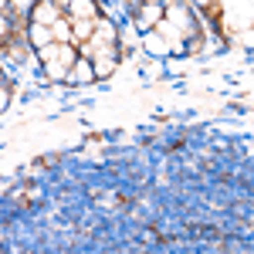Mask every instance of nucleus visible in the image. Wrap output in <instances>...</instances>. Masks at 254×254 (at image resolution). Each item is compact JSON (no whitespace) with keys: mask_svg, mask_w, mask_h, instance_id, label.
I'll return each instance as SVG.
<instances>
[{"mask_svg":"<svg viewBox=\"0 0 254 254\" xmlns=\"http://www.w3.org/2000/svg\"><path fill=\"white\" fill-rule=\"evenodd\" d=\"M68 85H92L95 78V64H92V58H85V55H78V61L71 64V71H68Z\"/></svg>","mask_w":254,"mask_h":254,"instance_id":"nucleus-1","label":"nucleus"},{"mask_svg":"<svg viewBox=\"0 0 254 254\" xmlns=\"http://www.w3.org/2000/svg\"><path fill=\"white\" fill-rule=\"evenodd\" d=\"M61 17V10H58V3L55 0H38L34 7H31V24H55V20Z\"/></svg>","mask_w":254,"mask_h":254,"instance_id":"nucleus-2","label":"nucleus"},{"mask_svg":"<svg viewBox=\"0 0 254 254\" xmlns=\"http://www.w3.org/2000/svg\"><path fill=\"white\" fill-rule=\"evenodd\" d=\"M136 24L142 31L159 27L163 24V3H142V7H136Z\"/></svg>","mask_w":254,"mask_h":254,"instance_id":"nucleus-3","label":"nucleus"},{"mask_svg":"<svg viewBox=\"0 0 254 254\" xmlns=\"http://www.w3.org/2000/svg\"><path fill=\"white\" fill-rule=\"evenodd\" d=\"M64 17H71V20H98L102 17V7H98L95 0H75V3L68 7Z\"/></svg>","mask_w":254,"mask_h":254,"instance_id":"nucleus-4","label":"nucleus"},{"mask_svg":"<svg viewBox=\"0 0 254 254\" xmlns=\"http://www.w3.org/2000/svg\"><path fill=\"white\" fill-rule=\"evenodd\" d=\"M27 44L41 51V48H48V44H55V31L48 27V24H31L27 27Z\"/></svg>","mask_w":254,"mask_h":254,"instance_id":"nucleus-5","label":"nucleus"},{"mask_svg":"<svg viewBox=\"0 0 254 254\" xmlns=\"http://www.w3.org/2000/svg\"><path fill=\"white\" fill-rule=\"evenodd\" d=\"M92 64H95V78H105V75H112V71H116L112 48H102V51H98V58H92Z\"/></svg>","mask_w":254,"mask_h":254,"instance_id":"nucleus-6","label":"nucleus"},{"mask_svg":"<svg viewBox=\"0 0 254 254\" xmlns=\"http://www.w3.org/2000/svg\"><path fill=\"white\" fill-rule=\"evenodd\" d=\"M71 34H75V48H78V41H92L95 38V20H71Z\"/></svg>","mask_w":254,"mask_h":254,"instance_id":"nucleus-7","label":"nucleus"},{"mask_svg":"<svg viewBox=\"0 0 254 254\" xmlns=\"http://www.w3.org/2000/svg\"><path fill=\"white\" fill-rule=\"evenodd\" d=\"M41 68H44V75H48V78H55V81H64L68 78V71H71V68H68V64H64V61H44V64H41Z\"/></svg>","mask_w":254,"mask_h":254,"instance_id":"nucleus-8","label":"nucleus"},{"mask_svg":"<svg viewBox=\"0 0 254 254\" xmlns=\"http://www.w3.org/2000/svg\"><path fill=\"white\" fill-rule=\"evenodd\" d=\"M71 27V20H64V14H61L55 24H51V31H55V41H64V44H75V34L68 31Z\"/></svg>","mask_w":254,"mask_h":254,"instance_id":"nucleus-9","label":"nucleus"},{"mask_svg":"<svg viewBox=\"0 0 254 254\" xmlns=\"http://www.w3.org/2000/svg\"><path fill=\"white\" fill-rule=\"evenodd\" d=\"M7 105H10V88H7V85H0V116L7 112Z\"/></svg>","mask_w":254,"mask_h":254,"instance_id":"nucleus-10","label":"nucleus"},{"mask_svg":"<svg viewBox=\"0 0 254 254\" xmlns=\"http://www.w3.org/2000/svg\"><path fill=\"white\" fill-rule=\"evenodd\" d=\"M55 3H58V10H61V14H68V7H71L75 0H55Z\"/></svg>","mask_w":254,"mask_h":254,"instance_id":"nucleus-11","label":"nucleus"},{"mask_svg":"<svg viewBox=\"0 0 254 254\" xmlns=\"http://www.w3.org/2000/svg\"><path fill=\"white\" fill-rule=\"evenodd\" d=\"M196 7H210V3H214V0H193Z\"/></svg>","mask_w":254,"mask_h":254,"instance_id":"nucleus-12","label":"nucleus"},{"mask_svg":"<svg viewBox=\"0 0 254 254\" xmlns=\"http://www.w3.org/2000/svg\"><path fill=\"white\" fill-rule=\"evenodd\" d=\"M129 3H132V10H136V7H142V3H146V0H129Z\"/></svg>","mask_w":254,"mask_h":254,"instance_id":"nucleus-13","label":"nucleus"},{"mask_svg":"<svg viewBox=\"0 0 254 254\" xmlns=\"http://www.w3.org/2000/svg\"><path fill=\"white\" fill-rule=\"evenodd\" d=\"M146 3H163V0H146Z\"/></svg>","mask_w":254,"mask_h":254,"instance_id":"nucleus-14","label":"nucleus"},{"mask_svg":"<svg viewBox=\"0 0 254 254\" xmlns=\"http://www.w3.org/2000/svg\"><path fill=\"white\" fill-rule=\"evenodd\" d=\"M0 85H3V71H0Z\"/></svg>","mask_w":254,"mask_h":254,"instance_id":"nucleus-15","label":"nucleus"}]
</instances>
